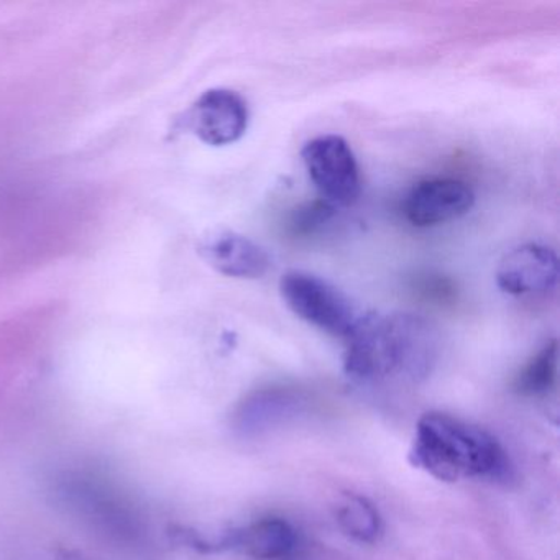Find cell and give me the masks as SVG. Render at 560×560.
I'll return each instance as SVG.
<instances>
[{
    "instance_id": "obj_1",
    "label": "cell",
    "mask_w": 560,
    "mask_h": 560,
    "mask_svg": "<svg viewBox=\"0 0 560 560\" xmlns=\"http://www.w3.org/2000/svg\"><path fill=\"white\" fill-rule=\"evenodd\" d=\"M346 372L360 382L406 375L422 378L438 357V332L416 314H365L346 337Z\"/></svg>"
},
{
    "instance_id": "obj_2",
    "label": "cell",
    "mask_w": 560,
    "mask_h": 560,
    "mask_svg": "<svg viewBox=\"0 0 560 560\" xmlns=\"http://www.w3.org/2000/svg\"><path fill=\"white\" fill-rule=\"evenodd\" d=\"M411 460L444 481L511 477L510 458L490 432L445 412H428L419 419Z\"/></svg>"
},
{
    "instance_id": "obj_3",
    "label": "cell",
    "mask_w": 560,
    "mask_h": 560,
    "mask_svg": "<svg viewBox=\"0 0 560 560\" xmlns=\"http://www.w3.org/2000/svg\"><path fill=\"white\" fill-rule=\"evenodd\" d=\"M280 293L300 319L330 336L346 339L362 316L339 288L307 271L284 273L280 280Z\"/></svg>"
},
{
    "instance_id": "obj_4",
    "label": "cell",
    "mask_w": 560,
    "mask_h": 560,
    "mask_svg": "<svg viewBox=\"0 0 560 560\" xmlns=\"http://www.w3.org/2000/svg\"><path fill=\"white\" fill-rule=\"evenodd\" d=\"M301 159L323 201L334 208L357 202L362 191L359 163L343 137L330 133L310 140L301 150Z\"/></svg>"
},
{
    "instance_id": "obj_5",
    "label": "cell",
    "mask_w": 560,
    "mask_h": 560,
    "mask_svg": "<svg viewBox=\"0 0 560 560\" xmlns=\"http://www.w3.org/2000/svg\"><path fill=\"white\" fill-rule=\"evenodd\" d=\"M183 124L208 145H231L247 132V103L235 91L211 90L192 104Z\"/></svg>"
},
{
    "instance_id": "obj_6",
    "label": "cell",
    "mask_w": 560,
    "mask_h": 560,
    "mask_svg": "<svg viewBox=\"0 0 560 560\" xmlns=\"http://www.w3.org/2000/svg\"><path fill=\"white\" fill-rule=\"evenodd\" d=\"M475 195L467 183L452 178L425 179L412 186L402 201V214L415 228H434L467 214Z\"/></svg>"
},
{
    "instance_id": "obj_7",
    "label": "cell",
    "mask_w": 560,
    "mask_h": 560,
    "mask_svg": "<svg viewBox=\"0 0 560 560\" xmlns=\"http://www.w3.org/2000/svg\"><path fill=\"white\" fill-rule=\"evenodd\" d=\"M559 278L556 252L542 244H524L504 255L497 284L511 296H534L552 291Z\"/></svg>"
},
{
    "instance_id": "obj_8",
    "label": "cell",
    "mask_w": 560,
    "mask_h": 560,
    "mask_svg": "<svg viewBox=\"0 0 560 560\" xmlns=\"http://www.w3.org/2000/svg\"><path fill=\"white\" fill-rule=\"evenodd\" d=\"M306 402L303 393L288 386L258 389L235 409L234 428L247 438L264 434L300 416Z\"/></svg>"
},
{
    "instance_id": "obj_9",
    "label": "cell",
    "mask_w": 560,
    "mask_h": 560,
    "mask_svg": "<svg viewBox=\"0 0 560 560\" xmlns=\"http://www.w3.org/2000/svg\"><path fill=\"white\" fill-rule=\"evenodd\" d=\"M202 258L225 277L257 280L270 270L267 252L245 235L221 232L206 238L199 247Z\"/></svg>"
},
{
    "instance_id": "obj_10",
    "label": "cell",
    "mask_w": 560,
    "mask_h": 560,
    "mask_svg": "<svg viewBox=\"0 0 560 560\" xmlns=\"http://www.w3.org/2000/svg\"><path fill=\"white\" fill-rule=\"evenodd\" d=\"M225 546L238 547L255 560H290L300 547V537L287 520L270 516L229 534Z\"/></svg>"
},
{
    "instance_id": "obj_11",
    "label": "cell",
    "mask_w": 560,
    "mask_h": 560,
    "mask_svg": "<svg viewBox=\"0 0 560 560\" xmlns=\"http://www.w3.org/2000/svg\"><path fill=\"white\" fill-rule=\"evenodd\" d=\"M337 523L359 542L373 544L382 534V517L366 498L349 494L337 506Z\"/></svg>"
},
{
    "instance_id": "obj_12",
    "label": "cell",
    "mask_w": 560,
    "mask_h": 560,
    "mask_svg": "<svg viewBox=\"0 0 560 560\" xmlns=\"http://www.w3.org/2000/svg\"><path fill=\"white\" fill-rule=\"evenodd\" d=\"M559 350L556 340L542 347L514 380V389L524 396L546 395L557 378Z\"/></svg>"
},
{
    "instance_id": "obj_13",
    "label": "cell",
    "mask_w": 560,
    "mask_h": 560,
    "mask_svg": "<svg viewBox=\"0 0 560 560\" xmlns=\"http://www.w3.org/2000/svg\"><path fill=\"white\" fill-rule=\"evenodd\" d=\"M334 214H336V208L319 199V201L311 202V205L298 209L291 224H293V229L298 234H307V232L329 221Z\"/></svg>"
}]
</instances>
